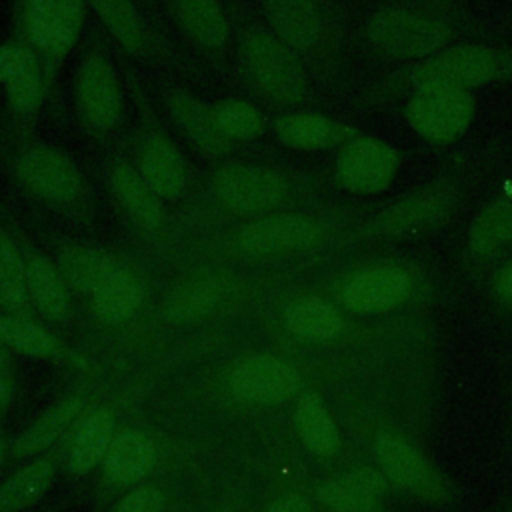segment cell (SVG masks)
Here are the masks:
<instances>
[{
	"label": "cell",
	"mask_w": 512,
	"mask_h": 512,
	"mask_svg": "<svg viewBox=\"0 0 512 512\" xmlns=\"http://www.w3.org/2000/svg\"><path fill=\"white\" fill-rule=\"evenodd\" d=\"M486 36L472 0H376L358 28L362 50L394 68Z\"/></svg>",
	"instance_id": "cell-1"
},
{
	"label": "cell",
	"mask_w": 512,
	"mask_h": 512,
	"mask_svg": "<svg viewBox=\"0 0 512 512\" xmlns=\"http://www.w3.org/2000/svg\"><path fill=\"white\" fill-rule=\"evenodd\" d=\"M478 166L462 158L436 170L424 182L406 192L370 206L362 220L350 230V244L392 246L424 240L448 228L474 188Z\"/></svg>",
	"instance_id": "cell-2"
},
{
	"label": "cell",
	"mask_w": 512,
	"mask_h": 512,
	"mask_svg": "<svg viewBox=\"0 0 512 512\" xmlns=\"http://www.w3.org/2000/svg\"><path fill=\"white\" fill-rule=\"evenodd\" d=\"M344 268L334 284L336 306L354 316H388L432 304L442 286L438 270L420 256L382 250Z\"/></svg>",
	"instance_id": "cell-3"
},
{
	"label": "cell",
	"mask_w": 512,
	"mask_h": 512,
	"mask_svg": "<svg viewBox=\"0 0 512 512\" xmlns=\"http://www.w3.org/2000/svg\"><path fill=\"white\" fill-rule=\"evenodd\" d=\"M512 84V42L468 40L424 60L388 70L366 88L362 104L382 108L418 88L478 90Z\"/></svg>",
	"instance_id": "cell-4"
},
{
	"label": "cell",
	"mask_w": 512,
	"mask_h": 512,
	"mask_svg": "<svg viewBox=\"0 0 512 512\" xmlns=\"http://www.w3.org/2000/svg\"><path fill=\"white\" fill-rule=\"evenodd\" d=\"M270 32L326 84L348 72L350 34L336 0H262Z\"/></svg>",
	"instance_id": "cell-5"
},
{
	"label": "cell",
	"mask_w": 512,
	"mask_h": 512,
	"mask_svg": "<svg viewBox=\"0 0 512 512\" xmlns=\"http://www.w3.org/2000/svg\"><path fill=\"white\" fill-rule=\"evenodd\" d=\"M212 196L236 214H270L296 200L322 194V182L304 172H286L258 164H224L212 172Z\"/></svg>",
	"instance_id": "cell-6"
},
{
	"label": "cell",
	"mask_w": 512,
	"mask_h": 512,
	"mask_svg": "<svg viewBox=\"0 0 512 512\" xmlns=\"http://www.w3.org/2000/svg\"><path fill=\"white\" fill-rule=\"evenodd\" d=\"M374 466L390 488L428 506H454L460 494L454 482L400 430L380 428L370 440Z\"/></svg>",
	"instance_id": "cell-7"
},
{
	"label": "cell",
	"mask_w": 512,
	"mask_h": 512,
	"mask_svg": "<svg viewBox=\"0 0 512 512\" xmlns=\"http://www.w3.org/2000/svg\"><path fill=\"white\" fill-rule=\"evenodd\" d=\"M242 64L256 90L280 108L312 102V86L304 62L272 32L254 30L240 44Z\"/></svg>",
	"instance_id": "cell-8"
},
{
	"label": "cell",
	"mask_w": 512,
	"mask_h": 512,
	"mask_svg": "<svg viewBox=\"0 0 512 512\" xmlns=\"http://www.w3.org/2000/svg\"><path fill=\"white\" fill-rule=\"evenodd\" d=\"M476 116V96L456 88H418L402 98V118L426 144L446 148L458 142Z\"/></svg>",
	"instance_id": "cell-9"
},
{
	"label": "cell",
	"mask_w": 512,
	"mask_h": 512,
	"mask_svg": "<svg viewBox=\"0 0 512 512\" xmlns=\"http://www.w3.org/2000/svg\"><path fill=\"white\" fill-rule=\"evenodd\" d=\"M402 168V152L388 140L358 132L334 154L330 182L352 196L386 192Z\"/></svg>",
	"instance_id": "cell-10"
},
{
	"label": "cell",
	"mask_w": 512,
	"mask_h": 512,
	"mask_svg": "<svg viewBox=\"0 0 512 512\" xmlns=\"http://www.w3.org/2000/svg\"><path fill=\"white\" fill-rule=\"evenodd\" d=\"M508 256H512V182L476 208L466 228L460 258L464 270L474 280H482L494 264Z\"/></svg>",
	"instance_id": "cell-11"
},
{
	"label": "cell",
	"mask_w": 512,
	"mask_h": 512,
	"mask_svg": "<svg viewBox=\"0 0 512 512\" xmlns=\"http://www.w3.org/2000/svg\"><path fill=\"white\" fill-rule=\"evenodd\" d=\"M14 172L30 194L50 204H70L82 192L76 164L46 144L24 148L14 160Z\"/></svg>",
	"instance_id": "cell-12"
},
{
	"label": "cell",
	"mask_w": 512,
	"mask_h": 512,
	"mask_svg": "<svg viewBox=\"0 0 512 512\" xmlns=\"http://www.w3.org/2000/svg\"><path fill=\"white\" fill-rule=\"evenodd\" d=\"M76 102L84 120L96 130H112L122 118V90L110 60L88 54L76 70Z\"/></svg>",
	"instance_id": "cell-13"
},
{
	"label": "cell",
	"mask_w": 512,
	"mask_h": 512,
	"mask_svg": "<svg viewBox=\"0 0 512 512\" xmlns=\"http://www.w3.org/2000/svg\"><path fill=\"white\" fill-rule=\"evenodd\" d=\"M300 386V372L290 362L270 354L250 356L232 372V388L236 394L256 404H278L290 400Z\"/></svg>",
	"instance_id": "cell-14"
},
{
	"label": "cell",
	"mask_w": 512,
	"mask_h": 512,
	"mask_svg": "<svg viewBox=\"0 0 512 512\" xmlns=\"http://www.w3.org/2000/svg\"><path fill=\"white\" fill-rule=\"evenodd\" d=\"M276 138L298 152L338 150L360 128L316 110H290L280 114L274 124Z\"/></svg>",
	"instance_id": "cell-15"
},
{
	"label": "cell",
	"mask_w": 512,
	"mask_h": 512,
	"mask_svg": "<svg viewBox=\"0 0 512 512\" xmlns=\"http://www.w3.org/2000/svg\"><path fill=\"white\" fill-rule=\"evenodd\" d=\"M390 484L376 466H358L324 480L316 496L332 512H378Z\"/></svg>",
	"instance_id": "cell-16"
},
{
	"label": "cell",
	"mask_w": 512,
	"mask_h": 512,
	"mask_svg": "<svg viewBox=\"0 0 512 512\" xmlns=\"http://www.w3.org/2000/svg\"><path fill=\"white\" fill-rule=\"evenodd\" d=\"M168 108L180 132L204 156L220 158L232 150V140L222 132L214 104L178 90L168 96Z\"/></svg>",
	"instance_id": "cell-17"
},
{
	"label": "cell",
	"mask_w": 512,
	"mask_h": 512,
	"mask_svg": "<svg viewBox=\"0 0 512 512\" xmlns=\"http://www.w3.org/2000/svg\"><path fill=\"white\" fill-rule=\"evenodd\" d=\"M138 172L162 200H176L186 188L184 158L160 132H150L140 142Z\"/></svg>",
	"instance_id": "cell-18"
},
{
	"label": "cell",
	"mask_w": 512,
	"mask_h": 512,
	"mask_svg": "<svg viewBox=\"0 0 512 512\" xmlns=\"http://www.w3.org/2000/svg\"><path fill=\"white\" fill-rule=\"evenodd\" d=\"M284 324L290 334L308 342H328L342 334V310L322 296L310 294L288 304Z\"/></svg>",
	"instance_id": "cell-19"
},
{
	"label": "cell",
	"mask_w": 512,
	"mask_h": 512,
	"mask_svg": "<svg viewBox=\"0 0 512 512\" xmlns=\"http://www.w3.org/2000/svg\"><path fill=\"white\" fill-rule=\"evenodd\" d=\"M110 186L122 208L142 228L154 230L162 222V198L150 188L142 174L128 162L118 160L110 168Z\"/></svg>",
	"instance_id": "cell-20"
},
{
	"label": "cell",
	"mask_w": 512,
	"mask_h": 512,
	"mask_svg": "<svg viewBox=\"0 0 512 512\" xmlns=\"http://www.w3.org/2000/svg\"><path fill=\"white\" fill-rule=\"evenodd\" d=\"M154 464V446L138 430L126 428L114 434L106 456L104 468L114 484H132L148 474Z\"/></svg>",
	"instance_id": "cell-21"
},
{
	"label": "cell",
	"mask_w": 512,
	"mask_h": 512,
	"mask_svg": "<svg viewBox=\"0 0 512 512\" xmlns=\"http://www.w3.org/2000/svg\"><path fill=\"white\" fill-rule=\"evenodd\" d=\"M24 280L28 298L44 316L52 320L66 318L68 286L56 264H52L46 256L30 254L24 258Z\"/></svg>",
	"instance_id": "cell-22"
},
{
	"label": "cell",
	"mask_w": 512,
	"mask_h": 512,
	"mask_svg": "<svg viewBox=\"0 0 512 512\" xmlns=\"http://www.w3.org/2000/svg\"><path fill=\"white\" fill-rule=\"evenodd\" d=\"M296 430L302 444L320 458H330L340 450L338 426L318 394H304L296 404Z\"/></svg>",
	"instance_id": "cell-23"
},
{
	"label": "cell",
	"mask_w": 512,
	"mask_h": 512,
	"mask_svg": "<svg viewBox=\"0 0 512 512\" xmlns=\"http://www.w3.org/2000/svg\"><path fill=\"white\" fill-rule=\"evenodd\" d=\"M114 438V416L108 408L92 410L76 428L68 464L76 474L92 470L104 456Z\"/></svg>",
	"instance_id": "cell-24"
},
{
	"label": "cell",
	"mask_w": 512,
	"mask_h": 512,
	"mask_svg": "<svg viewBox=\"0 0 512 512\" xmlns=\"http://www.w3.org/2000/svg\"><path fill=\"white\" fill-rule=\"evenodd\" d=\"M182 30L204 48H220L228 36V24L218 0H168Z\"/></svg>",
	"instance_id": "cell-25"
},
{
	"label": "cell",
	"mask_w": 512,
	"mask_h": 512,
	"mask_svg": "<svg viewBox=\"0 0 512 512\" xmlns=\"http://www.w3.org/2000/svg\"><path fill=\"white\" fill-rule=\"evenodd\" d=\"M56 266L66 286L84 294H92L118 268L110 254L88 246L64 248Z\"/></svg>",
	"instance_id": "cell-26"
},
{
	"label": "cell",
	"mask_w": 512,
	"mask_h": 512,
	"mask_svg": "<svg viewBox=\"0 0 512 512\" xmlns=\"http://www.w3.org/2000/svg\"><path fill=\"white\" fill-rule=\"evenodd\" d=\"M82 406H84L82 396H70L54 404L52 408H48L16 438L12 446L14 456H30L48 448L66 430V426L80 414Z\"/></svg>",
	"instance_id": "cell-27"
},
{
	"label": "cell",
	"mask_w": 512,
	"mask_h": 512,
	"mask_svg": "<svg viewBox=\"0 0 512 512\" xmlns=\"http://www.w3.org/2000/svg\"><path fill=\"white\" fill-rule=\"evenodd\" d=\"M140 302V282L120 266L92 292V306L106 322H122L130 318L138 310Z\"/></svg>",
	"instance_id": "cell-28"
},
{
	"label": "cell",
	"mask_w": 512,
	"mask_h": 512,
	"mask_svg": "<svg viewBox=\"0 0 512 512\" xmlns=\"http://www.w3.org/2000/svg\"><path fill=\"white\" fill-rule=\"evenodd\" d=\"M226 288L222 276L190 278L172 290L166 300V314L174 320H196L220 302Z\"/></svg>",
	"instance_id": "cell-29"
},
{
	"label": "cell",
	"mask_w": 512,
	"mask_h": 512,
	"mask_svg": "<svg viewBox=\"0 0 512 512\" xmlns=\"http://www.w3.org/2000/svg\"><path fill=\"white\" fill-rule=\"evenodd\" d=\"M0 338L10 350L32 358L62 360L64 356H68L62 344L52 338L42 326L20 316H0Z\"/></svg>",
	"instance_id": "cell-30"
},
{
	"label": "cell",
	"mask_w": 512,
	"mask_h": 512,
	"mask_svg": "<svg viewBox=\"0 0 512 512\" xmlns=\"http://www.w3.org/2000/svg\"><path fill=\"white\" fill-rule=\"evenodd\" d=\"M54 480V466L48 460H38L0 484V512H14L40 500Z\"/></svg>",
	"instance_id": "cell-31"
},
{
	"label": "cell",
	"mask_w": 512,
	"mask_h": 512,
	"mask_svg": "<svg viewBox=\"0 0 512 512\" xmlns=\"http://www.w3.org/2000/svg\"><path fill=\"white\" fill-rule=\"evenodd\" d=\"M108 32L128 52H138L144 44L140 16L130 0H88Z\"/></svg>",
	"instance_id": "cell-32"
},
{
	"label": "cell",
	"mask_w": 512,
	"mask_h": 512,
	"mask_svg": "<svg viewBox=\"0 0 512 512\" xmlns=\"http://www.w3.org/2000/svg\"><path fill=\"white\" fill-rule=\"evenodd\" d=\"M10 104L18 114H32L42 100V70L36 54L24 48L22 58L14 74L4 84Z\"/></svg>",
	"instance_id": "cell-33"
},
{
	"label": "cell",
	"mask_w": 512,
	"mask_h": 512,
	"mask_svg": "<svg viewBox=\"0 0 512 512\" xmlns=\"http://www.w3.org/2000/svg\"><path fill=\"white\" fill-rule=\"evenodd\" d=\"M86 2L88 0H56L54 24L46 50V56H50L54 62L64 60L76 46L84 26Z\"/></svg>",
	"instance_id": "cell-34"
},
{
	"label": "cell",
	"mask_w": 512,
	"mask_h": 512,
	"mask_svg": "<svg viewBox=\"0 0 512 512\" xmlns=\"http://www.w3.org/2000/svg\"><path fill=\"white\" fill-rule=\"evenodd\" d=\"M214 112L222 132L234 140H250L264 130L260 112L242 98H224L214 104Z\"/></svg>",
	"instance_id": "cell-35"
},
{
	"label": "cell",
	"mask_w": 512,
	"mask_h": 512,
	"mask_svg": "<svg viewBox=\"0 0 512 512\" xmlns=\"http://www.w3.org/2000/svg\"><path fill=\"white\" fill-rule=\"evenodd\" d=\"M480 282L494 312L512 320V256L494 264Z\"/></svg>",
	"instance_id": "cell-36"
},
{
	"label": "cell",
	"mask_w": 512,
	"mask_h": 512,
	"mask_svg": "<svg viewBox=\"0 0 512 512\" xmlns=\"http://www.w3.org/2000/svg\"><path fill=\"white\" fill-rule=\"evenodd\" d=\"M56 0H24V26L34 48L46 54L54 24Z\"/></svg>",
	"instance_id": "cell-37"
},
{
	"label": "cell",
	"mask_w": 512,
	"mask_h": 512,
	"mask_svg": "<svg viewBox=\"0 0 512 512\" xmlns=\"http://www.w3.org/2000/svg\"><path fill=\"white\" fill-rule=\"evenodd\" d=\"M164 496L156 486H138L128 492L114 508V512H160Z\"/></svg>",
	"instance_id": "cell-38"
},
{
	"label": "cell",
	"mask_w": 512,
	"mask_h": 512,
	"mask_svg": "<svg viewBox=\"0 0 512 512\" xmlns=\"http://www.w3.org/2000/svg\"><path fill=\"white\" fill-rule=\"evenodd\" d=\"M28 290L24 282H16L0 272V306L10 312H22L28 306Z\"/></svg>",
	"instance_id": "cell-39"
},
{
	"label": "cell",
	"mask_w": 512,
	"mask_h": 512,
	"mask_svg": "<svg viewBox=\"0 0 512 512\" xmlns=\"http://www.w3.org/2000/svg\"><path fill=\"white\" fill-rule=\"evenodd\" d=\"M0 272L16 282H24V258L18 248L0 232Z\"/></svg>",
	"instance_id": "cell-40"
},
{
	"label": "cell",
	"mask_w": 512,
	"mask_h": 512,
	"mask_svg": "<svg viewBox=\"0 0 512 512\" xmlns=\"http://www.w3.org/2000/svg\"><path fill=\"white\" fill-rule=\"evenodd\" d=\"M24 48L14 44H2L0 46V84H6L8 78L14 74V70L20 64Z\"/></svg>",
	"instance_id": "cell-41"
},
{
	"label": "cell",
	"mask_w": 512,
	"mask_h": 512,
	"mask_svg": "<svg viewBox=\"0 0 512 512\" xmlns=\"http://www.w3.org/2000/svg\"><path fill=\"white\" fill-rule=\"evenodd\" d=\"M268 512H312L308 500L300 494H284L278 496L270 506Z\"/></svg>",
	"instance_id": "cell-42"
},
{
	"label": "cell",
	"mask_w": 512,
	"mask_h": 512,
	"mask_svg": "<svg viewBox=\"0 0 512 512\" xmlns=\"http://www.w3.org/2000/svg\"><path fill=\"white\" fill-rule=\"evenodd\" d=\"M10 398H12V380L4 372V368H0V414L8 408Z\"/></svg>",
	"instance_id": "cell-43"
},
{
	"label": "cell",
	"mask_w": 512,
	"mask_h": 512,
	"mask_svg": "<svg viewBox=\"0 0 512 512\" xmlns=\"http://www.w3.org/2000/svg\"><path fill=\"white\" fill-rule=\"evenodd\" d=\"M8 362V346L4 344V340L0 338V368H4Z\"/></svg>",
	"instance_id": "cell-44"
},
{
	"label": "cell",
	"mask_w": 512,
	"mask_h": 512,
	"mask_svg": "<svg viewBox=\"0 0 512 512\" xmlns=\"http://www.w3.org/2000/svg\"><path fill=\"white\" fill-rule=\"evenodd\" d=\"M492 512H512V498H506V500H502Z\"/></svg>",
	"instance_id": "cell-45"
},
{
	"label": "cell",
	"mask_w": 512,
	"mask_h": 512,
	"mask_svg": "<svg viewBox=\"0 0 512 512\" xmlns=\"http://www.w3.org/2000/svg\"><path fill=\"white\" fill-rule=\"evenodd\" d=\"M510 436H512V388H510V428H508Z\"/></svg>",
	"instance_id": "cell-46"
},
{
	"label": "cell",
	"mask_w": 512,
	"mask_h": 512,
	"mask_svg": "<svg viewBox=\"0 0 512 512\" xmlns=\"http://www.w3.org/2000/svg\"><path fill=\"white\" fill-rule=\"evenodd\" d=\"M4 448H6L4 446V436L0 434V462H2V456H4Z\"/></svg>",
	"instance_id": "cell-47"
}]
</instances>
